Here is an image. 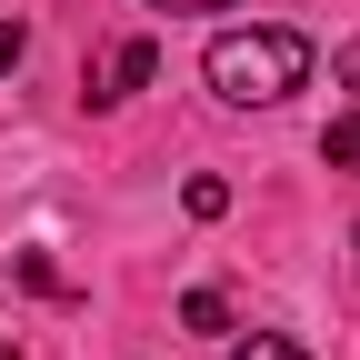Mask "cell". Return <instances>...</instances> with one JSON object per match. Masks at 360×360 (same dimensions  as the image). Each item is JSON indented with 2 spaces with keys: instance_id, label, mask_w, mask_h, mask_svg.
Wrapping results in <instances>:
<instances>
[{
  "instance_id": "cell-1",
  "label": "cell",
  "mask_w": 360,
  "mask_h": 360,
  "mask_svg": "<svg viewBox=\"0 0 360 360\" xmlns=\"http://www.w3.org/2000/svg\"><path fill=\"white\" fill-rule=\"evenodd\" d=\"M200 70H210V90L231 110H270V101H290L310 80V40L300 30H220Z\"/></svg>"
},
{
  "instance_id": "cell-2",
  "label": "cell",
  "mask_w": 360,
  "mask_h": 360,
  "mask_svg": "<svg viewBox=\"0 0 360 360\" xmlns=\"http://www.w3.org/2000/svg\"><path fill=\"white\" fill-rule=\"evenodd\" d=\"M150 70H160V51H150V40H120V51H110L101 70H90V101L110 110V101H130V90H141Z\"/></svg>"
},
{
  "instance_id": "cell-3",
  "label": "cell",
  "mask_w": 360,
  "mask_h": 360,
  "mask_svg": "<svg viewBox=\"0 0 360 360\" xmlns=\"http://www.w3.org/2000/svg\"><path fill=\"white\" fill-rule=\"evenodd\" d=\"M321 160H330V170H350V180H360V110H350V120H330V141H321Z\"/></svg>"
},
{
  "instance_id": "cell-4",
  "label": "cell",
  "mask_w": 360,
  "mask_h": 360,
  "mask_svg": "<svg viewBox=\"0 0 360 360\" xmlns=\"http://www.w3.org/2000/svg\"><path fill=\"white\" fill-rule=\"evenodd\" d=\"M180 321H191V330H210V340H220V330H231V300H220V290H191V300H180Z\"/></svg>"
},
{
  "instance_id": "cell-5",
  "label": "cell",
  "mask_w": 360,
  "mask_h": 360,
  "mask_svg": "<svg viewBox=\"0 0 360 360\" xmlns=\"http://www.w3.org/2000/svg\"><path fill=\"white\" fill-rule=\"evenodd\" d=\"M180 200H191V220H220V210H231V180H210V170H200Z\"/></svg>"
},
{
  "instance_id": "cell-6",
  "label": "cell",
  "mask_w": 360,
  "mask_h": 360,
  "mask_svg": "<svg viewBox=\"0 0 360 360\" xmlns=\"http://www.w3.org/2000/svg\"><path fill=\"white\" fill-rule=\"evenodd\" d=\"M231 360H310V350H290L281 330H250V340H231Z\"/></svg>"
},
{
  "instance_id": "cell-7",
  "label": "cell",
  "mask_w": 360,
  "mask_h": 360,
  "mask_svg": "<svg viewBox=\"0 0 360 360\" xmlns=\"http://www.w3.org/2000/svg\"><path fill=\"white\" fill-rule=\"evenodd\" d=\"M20 51H30V30H20V20H0V70H20Z\"/></svg>"
},
{
  "instance_id": "cell-8",
  "label": "cell",
  "mask_w": 360,
  "mask_h": 360,
  "mask_svg": "<svg viewBox=\"0 0 360 360\" xmlns=\"http://www.w3.org/2000/svg\"><path fill=\"white\" fill-rule=\"evenodd\" d=\"M330 80H340V90H360V40H350V51H330Z\"/></svg>"
},
{
  "instance_id": "cell-9",
  "label": "cell",
  "mask_w": 360,
  "mask_h": 360,
  "mask_svg": "<svg viewBox=\"0 0 360 360\" xmlns=\"http://www.w3.org/2000/svg\"><path fill=\"white\" fill-rule=\"evenodd\" d=\"M150 11H231V0H150Z\"/></svg>"
},
{
  "instance_id": "cell-10",
  "label": "cell",
  "mask_w": 360,
  "mask_h": 360,
  "mask_svg": "<svg viewBox=\"0 0 360 360\" xmlns=\"http://www.w3.org/2000/svg\"><path fill=\"white\" fill-rule=\"evenodd\" d=\"M0 360H20V350H11V340H0Z\"/></svg>"
}]
</instances>
